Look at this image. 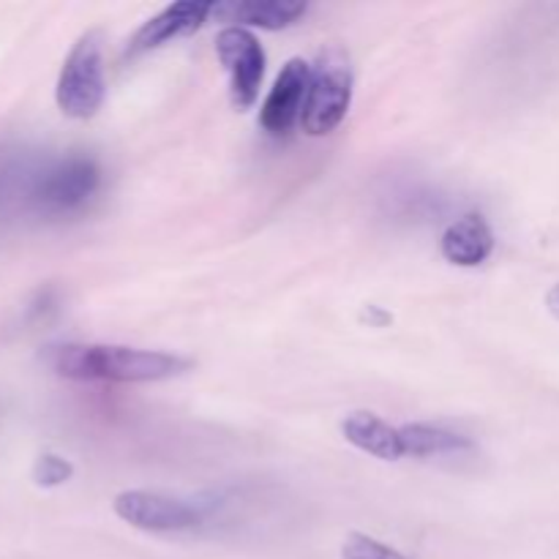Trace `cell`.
I'll return each mask as SVG.
<instances>
[{
	"instance_id": "1",
	"label": "cell",
	"mask_w": 559,
	"mask_h": 559,
	"mask_svg": "<svg viewBox=\"0 0 559 559\" xmlns=\"http://www.w3.org/2000/svg\"><path fill=\"white\" fill-rule=\"evenodd\" d=\"M102 186V164L82 151L0 145V227L71 222L93 205Z\"/></svg>"
},
{
	"instance_id": "2",
	"label": "cell",
	"mask_w": 559,
	"mask_h": 559,
	"mask_svg": "<svg viewBox=\"0 0 559 559\" xmlns=\"http://www.w3.org/2000/svg\"><path fill=\"white\" fill-rule=\"evenodd\" d=\"M44 364L71 382H162L186 374L194 360L115 344H55L44 353Z\"/></svg>"
},
{
	"instance_id": "3",
	"label": "cell",
	"mask_w": 559,
	"mask_h": 559,
	"mask_svg": "<svg viewBox=\"0 0 559 559\" xmlns=\"http://www.w3.org/2000/svg\"><path fill=\"white\" fill-rule=\"evenodd\" d=\"M107 96L104 76V38L98 31L82 33L60 66L55 104L71 120H87L102 109Z\"/></svg>"
},
{
	"instance_id": "4",
	"label": "cell",
	"mask_w": 559,
	"mask_h": 559,
	"mask_svg": "<svg viewBox=\"0 0 559 559\" xmlns=\"http://www.w3.org/2000/svg\"><path fill=\"white\" fill-rule=\"evenodd\" d=\"M353 107V69L338 47L322 49L311 66L309 93H306L300 126L309 136H328L342 126Z\"/></svg>"
},
{
	"instance_id": "5",
	"label": "cell",
	"mask_w": 559,
	"mask_h": 559,
	"mask_svg": "<svg viewBox=\"0 0 559 559\" xmlns=\"http://www.w3.org/2000/svg\"><path fill=\"white\" fill-rule=\"evenodd\" d=\"M216 58L229 76V102L238 112L257 104L265 76V49L260 38L246 27H222L216 33Z\"/></svg>"
},
{
	"instance_id": "6",
	"label": "cell",
	"mask_w": 559,
	"mask_h": 559,
	"mask_svg": "<svg viewBox=\"0 0 559 559\" xmlns=\"http://www.w3.org/2000/svg\"><path fill=\"white\" fill-rule=\"evenodd\" d=\"M112 511L120 522L142 533H189L202 524V513L194 506L158 491H120L112 500Z\"/></svg>"
},
{
	"instance_id": "7",
	"label": "cell",
	"mask_w": 559,
	"mask_h": 559,
	"mask_svg": "<svg viewBox=\"0 0 559 559\" xmlns=\"http://www.w3.org/2000/svg\"><path fill=\"white\" fill-rule=\"evenodd\" d=\"M311 66L304 58H289L278 71L271 93L260 109V126L273 136H284L293 131L304 115L306 93H309Z\"/></svg>"
},
{
	"instance_id": "8",
	"label": "cell",
	"mask_w": 559,
	"mask_h": 559,
	"mask_svg": "<svg viewBox=\"0 0 559 559\" xmlns=\"http://www.w3.org/2000/svg\"><path fill=\"white\" fill-rule=\"evenodd\" d=\"M213 5H216L213 0H180V3L167 5L156 16L142 22L140 31L131 36L129 55L136 58V55L164 47V44L175 41V38L191 36V33L205 25L207 16H213Z\"/></svg>"
},
{
	"instance_id": "9",
	"label": "cell",
	"mask_w": 559,
	"mask_h": 559,
	"mask_svg": "<svg viewBox=\"0 0 559 559\" xmlns=\"http://www.w3.org/2000/svg\"><path fill=\"white\" fill-rule=\"evenodd\" d=\"M309 14V3L300 0H227L213 5V16L229 22V27H260L284 31Z\"/></svg>"
},
{
	"instance_id": "10",
	"label": "cell",
	"mask_w": 559,
	"mask_h": 559,
	"mask_svg": "<svg viewBox=\"0 0 559 559\" xmlns=\"http://www.w3.org/2000/svg\"><path fill=\"white\" fill-rule=\"evenodd\" d=\"M495 246V229L489 227V222L480 213H467L445 227L440 238V254L456 267H478L489 260Z\"/></svg>"
},
{
	"instance_id": "11",
	"label": "cell",
	"mask_w": 559,
	"mask_h": 559,
	"mask_svg": "<svg viewBox=\"0 0 559 559\" xmlns=\"http://www.w3.org/2000/svg\"><path fill=\"white\" fill-rule=\"evenodd\" d=\"M342 435L349 445L382 462H399L404 459L402 435L396 426L382 420L374 413H353L342 420Z\"/></svg>"
},
{
	"instance_id": "12",
	"label": "cell",
	"mask_w": 559,
	"mask_h": 559,
	"mask_svg": "<svg viewBox=\"0 0 559 559\" xmlns=\"http://www.w3.org/2000/svg\"><path fill=\"white\" fill-rule=\"evenodd\" d=\"M399 435H402L404 456L413 459L442 456V453H459L473 448V440H469V437L431 424H404L399 426Z\"/></svg>"
},
{
	"instance_id": "13",
	"label": "cell",
	"mask_w": 559,
	"mask_h": 559,
	"mask_svg": "<svg viewBox=\"0 0 559 559\" xmlns=\"http://www.w3.org/2000/svg\"><path fill=\"white\" fill-rule=\"evenodd\" d=\"M33 484L38 489H58V486L69 484L74 475V464L69 459L58 456V453H41L33 464Z\"/></svg>"
},
{
	"instance_id": "14",
	"label": "cell",
	"mask_w": 559,
	"mask_h": 559,
	"mask_svg": "<svg viewBox=\"0 0 559 559\" xmlns=\"http://www.w3.org/2000/svg\"><path fill=\"white\" fill-rule=\"evenodd\" d=\"M342 559H409L393 546L382 544V540L371 538L364 533H349L347 540L342 544Z\"/></svg>"
},
{
	"instance_id": "15",
	"label": "cell",
	"mask_w": 559,
	"mask_h": 559,
	"mask_svg": "<svg viewBox=\"0 0 559 559\" xmlns=\"http://www.w3.org/2000/svg\"><path fill=\"white\" fill-rule=\"evenodd\" d=\"M546 309H549L551 314H555L559 320V284H555V287L546 293Z\"/></svg>"
}]
</instances>
